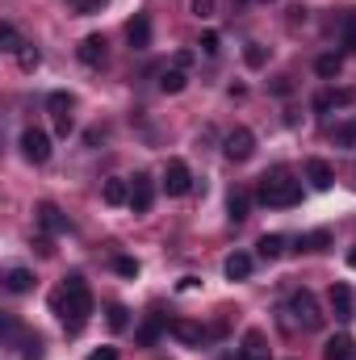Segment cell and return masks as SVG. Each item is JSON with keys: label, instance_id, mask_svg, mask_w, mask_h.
I'll use <instances>...</instances> for the list:
<instances>
[{"label": "cell", "instance_id": "7", "mask_svg": "<svg viewBox=\"0 0 356 360\" xmlns=\"http://www.w3.org/2000/svg\"><path fill=\"white\" fill-rule=\"evenodd\" d=\"M222 151H227V160L243 164V160H252V155H256V134L239 126V130H231V134H227V147H222Z\"/></svg>", "mask_w": 356, "mask_h": 360}, {"label": "cell", "instance_id": "16", "mask_svg": "<svg viewBox=\"0 0 356 360\" xmlns=\"http://www.w3.org/2000/svg\"><path fill=\"white\" fill-rule=\"evenodd\" d=\"M222 272H227L231 281H248V276H252V256H248V252H231L227 264H222Z\"/></svg>", "mask_w": 356, "mask_h": 360}, {"label": "cell", "instance_id": "36", "mask_svg": "<svg viewBox=\"0 0 356 360\" xmlns=\"http://www.w3.org/2000/svg\"><path fill=\"white\" fill-rule=\"evenodd\" d=\"M105 4H109V0H76L80 13H96V8H105Z\"/></svg>", "mask_w": 356, "mask_h": 360}, {"label": "cell", "instance_id": "19", "mask_svg": "<svg viewBox=\"0 0 356 360\" xmlns=\"http://www.w3.org/2000/svg\"><path fill=\"white\" fill-rule=\"evenodd\" d=\"M4 285H8V293H30V289H34V272L30 269H8Z\"/></svg>", "mask_w": 356, "mask_h": 360}, {"label": "cell", "instance_id": "6", "mask_svg": "<svg viewBox=\"0 0 356 360\" xmlns=\"http://www.w3.org/2000/svg\"><path fill=\"white\" fill-rule=\"evenodd\" d=\"M21 155L30 160V164H46L51 160V139H46V130H25L21 134Z\"/></svg>", "mask_w": 356, "mask_h": 360}, {"label": "cell", "instance_id": "30", "mask_svg": "<svg viewBox=\"0 0 356 360\" xmlns=\"http://www.w3.org/2000/svg\"><path fill=\"white\" fill-rule=\"evenodd\" d=\"M17 59H21V68H25V72H34V68L42 63V55H38V46H21V51H17Z\"/></svg>", "mask_w": 356, "mask_h": 360}, {"label": "cell", "instance_id": "17", "mask_svg": "<svg viewBox=\"0 0 356 360\" xmlns=\"http://www.w3.org/2000/svg\"><path fill=\"white\" fill-rule=\"evenodd\" d=\"M323 360H352V335H331L323 344Z\"/></svg>", "mask_w": 356, "mask_h": 360}, {"label": "cell", "instance_id": "33", "mask_svg": "<svg viewBox=\"0 0 356 360\" xmlns=\"http://www.w3.org/2000/svg\"><path fill=\"white\" fill-rule=\"evenodd\" d=\"M21 360H42V340H38V335H30V340H25V352H21Z\"/></svg>", "mask_w": 356, "mask_h": 360}, {"label": "cell", "instance_id": "27", "mask_svg": "<svg viewBox=\"0 0 356 360\" xmlns=\"http://www.w3.org/2000/svg\"><path fill=\"white\" fill-rule=\"evenodd\" d=\"M160 327H164V323H160V319H155V314H151V319H147V327H143V331H139V344H143V348H151V344H155V340H160Z\"/></svg>", "mask_w": 356, "mask_h": 360}, {"label": "cell", "instance_id": "2", "mask_svg": "<svg viewBox=\"0 0 356 360\" xmlns=\"http://www.w3.org/2000/svg\"><path fill=\"white\" fill-rule=\"evenodd\" d=\"M298 201H302V180H293L289 168H272L260 180V205H268V210H289Z\"/></svg>", "mask_w": 356, "mask_h": 360}, {"label": "cell", "instance_id": "9", "mask_svg": "<svg viewBox=\"0 0 356 360\" xmlns=\"http://www.w3.org/2000/svg\"><path fill=\"white\" fill-rule=\"evenodd\" d=\"M235 360H268V340H265V331H248L243 335V344L235 348Z\"/></svg>", "mask_w": 356, "mask_h": 360}, {"label": "cell", "instance_id": "15", "mask_svg": "<svg viewBox=\"0 0 356 360\" xmlns=\"http://www.w3.org/2000/svg\"><path fill=\"white\" fill-rule=\"evenodd\" d=\"M331 310H336V319H340V323L356 319V314H352V289H348V285H331Z\"/></svg>", "mask_w": 356, "mask_h": 360}, {"label": "cell", "instance_id": "35", "mask_svg": "<svg viewBox=\"0 0 356 360\" xmlns=\"http://www.w3.org/2000/svg\"><path fill=\"white\" fill-rule=\"evenodd\" d=\"M201 51H205V55H218V34H214V30L201 34Z\"/></svg>", "mask_w": 356, "mask_h": 360}, {"label": "cell", "instance_id": "24", "mask_svg": "<svg viewBox=\"0 0 356 360\" xmlns=\"http://www.w3.org/2000/svg\"><path fill=\"white\" fill-rule=\"evenodd\" d=\"M256 248H260V256H265V260H276V256L285 252V239H281V235H265Z\"/></svg>", "mask_w": 356, "mask_h": 360}, {"label": "cell", "instance_id": "4", "mask_svg": "<svg viewBox=\"0 0 356 360\" xmlns=\"http://www.w3.org/2000/svg\"><path fill=\"white\" fill-rule=\"evenodd\" d=\"M189 188H193L189 164H184V160H168V168H164V193H168V197H184Z\"/></svg>", "mask_w": 356, "mask_h": 360}, {"label": "cell", "instance_id": "38", "mask_svg": "<svg viewBox=\"0 0 356 360\" xmlns=\"http://www.w3.org/2000/svg\"><path fill=\"white\" fill-rule=\"evenodd\" d=\"M348 264H352V269H356V252H348Z\"/></svg>", "mask_w": 356, "mask_h": 360}, {"label": "cell", "instance_id": "5", "mask_svg": "<svg viewBox=\"0 0 356 360\" xmlns=\"http://www.w3.org/2000/svg\"><path fill=\"white\" fill-rule=\"evenodd\" d=\"M46 109L55 113V130H59V134H72V109H76V96H72V92H51V96H46Z\"/></svg>", "mask_w": 356, "mask_h": 360}, {"label": "cell", "instance_id": "23", "mask_svg": "<svg viewBox=\"0 0 356 360\" xmlns=\"http://www.w3.org/2000/svg\"><path fill=\"white\" fill-rule=\"evenodd\" d=\"M298 248H302V252H327V248H331V231H314V235H302V239H298Z\"/></svg>", "mask_w": 356, "mask_h": 360}, {"label": "cell", "instance_id": "8", "mask_svg": "<svg viewBox=\"0 0 356 360\" xmlns=\"http://www.w3.org/2000/svg\"><path fill=\"white\" fill-rule=\"evenodd\" d=\"M151 201H155V184H151V176H134L130 180V210H134V214H147Z\"/></svg>", "mask_w": 356, "mask_h": 360}, {"label": "cell", "instance_id": "26", "mask_svg": "<svg viewBox=\"0 0 356 360\" xmlns=\"http://www.w3.org/2000/svg\"><path fill=\"white\" fill-rule=\"evenodd\" d=\"M336 147H356V117L352 122H344V126H336Z\"/></svg>", "mask_w": 356, "mask_h": 360}, {"label": "cell", "instance_id": "13", "mask_svg": "<svg viewBox=\"0 0 356 360\" xmlns=\"http://www.w3.org/2000/svg\"><path fill=\"white\" fill-rule=\"evenodd\" d=\"M76 55H80V63H84V68H101V63H105V38H101V34H89V38L80 42V51H76Z\"/></svg>", "mask_w": 356, "mask_h": 360}, {"label": "cell", "instance_id": "25", "mask_svg": "<svg viewBox=\"0 0 356 360\" xmlns=\"http://www.w3.org/2000/svg\"><path fill=\"white\" fill-rule=\"evenodd\" d=\"M184 84H189V76H184L180 68L164 72V80H160V89H164V92H184Z\"/></svg>", "mask_w": 356, "mask_h": 360}, {"label": "cell", "instance_id": "40", "mask_svg": "<svg viewBox=\"0 0 356 360\" xmlns=\"http://www.w3.org/2000/svg\"><path fill=\"white\" fill-rule=\"evenodd\" d=\"M265 4H268V0H265Z\"/></svg>", "mask_w": 356, "mask_h": 360}, {"label": "cell", "instance_id": "12", "mask_svg": "<svg viewBox=\"0 0 356 360\" xmlns=\"http://www.w3.org/2000/svg\"><path fill=\"white\" fill-rule=\"evenodd\" d=\"M306 180H310V188L327 193V188L336 184V172H331V164H327V160H310V164H306Z\"/></svg>", "mask_w": 356, "mask_h": 360}, {"label": "cell", "instance_id": "22", "mask_svg": "<svg viewBox=\"0 0 356 360\" xmlns=\"http://www.w3.org/2000/svg\"><path fill=\"white\" fill-rule=\"evenodd\" d=\"M314 72H319L323 80H336V76L344 72V59H340V55H319V59H314Z\"/></svg>", "mask_w": 356, "mask_h": 360}, {"label": "cell", "instance_id": "31", "mask_svg": "<svg viewBox=\"0 0 356 360\" xmlns=\"http://www.w3.org/2000/svg\"><path fill=\"white\" fill-rule=\"evenodd\" d=\"M344 46H348V51H356V8L344 17Z\"/></svg>", "mask_w": 356, "mask_h": 360}, {"label": "cell", "instance_id": "3", "mask_svg": "<svg viewBox=\"0 0 356 360\" xmlns=\"http://www.w3.org/2000/svg\"><path fill=\"white\" fill-rule=\"evenodd\" d=\"M289 314H293L306 331H319V327H323V314H319V302H314L310 289H298V293L289 297Z\"/></svg>", "mask_w": 356, "mask_h": 360}, {"label": "cell", "instance_id": "32", "mask_svg": "<svg viewBox=\"0 0 356 360\" xmlns=\"http://www.w3.org/2000/svg\"><path fill=\"white\" fill-rule=\"evenodd\" d=\"M113 269L122 272V276H139V260H134V256H117Z\"/></svg>", "mask_w": 356, "mask_h": 360}, {"label": "cell", "instance_id": "29", "mask_svg": "<svg viewBox=\"0 0 356 360\" xmlns=\"http://www.w3.org/2000/svg\"><path fill=\"white\" fill-rule=\"evenodd\" d=\"M243 59H248V68H265L268 51L260 46V42H248V51H243Z\"/></svg>", "mask_w": 356, "mask_h": 360}, {"label": "cell", "instance_id": "34", "mask_svg": "<svg viewBox=\"0 0 356 360\" xmlns=\"http://www.w3.org/2000/svg\"><path fill=\"white\" fill-rule=\"evenodd\" d=\"M189 8H193V17H210L214 13V0H189Z\"/></svg>", "mask_w": 356, "mask_h": 360}, {"label": "cell", "instance_id": "39", "mask_svg": "<svg viewBox=\"0 0 356 360\" xmlns=\"http://www.w3.org/2000/svg\"><path fill=\"white\" fill-rule=\"evenodd\" d=\"M231 4H248V0H231Z\"/></svg>", "mask_w": 356, "mask_h": 360}, {"label": "cell", "instance_id": "21", "mask_svg": "<svg viewBox=\"0 0 356 360\" xmlns=\"http://www.w3.org/2000/svg\"><path fill=\"white\" fill-rule=\"evenodd\" d=\"M105 323H109V331H113V335H122V331L130 327V310H126L122 302H113V306L105 310Z\"/></svg>", "mask_w": 356, "mask_h": 360}, {"label": "cell", "instance_id": "18", "mask_svg": "<svg viewBox=\"0 0 356 360\" xmlns=\"http://www.w3.org/2000/svg\"><path fill=\"white\" fill-rule=\"evenodd\" d=\"M101 197H105V205H130V184L126 180H105Z\"/></svg>", "mask_w": 356, "mask_h": 360}, {"label": "cell", "instance_id": "37", "mask_svg": "<svg viewBox=\"0 0 356 360\" xmlns=\"http://www.w3.org/2000/svg\"><path fill=\"white\" fill-rule=\"evenodd\" d=\"M89 360H117V348H101V352H92Z\"/></svg>", "mask_w": 356, "mask_h": 360}, {"label": "cell", "instance_id": "28", "mask_svg": "<svg viewBox=\"0 0 356 360\" xmlns=\"http://www.w3.org/2000/svg\"><path fill=\"white\" fill-rule=\"evenodd\" d=\"M0 42H4V51H13V55H17V51H21V46H25V42H21V38H17V30H13V25H8V21H4V25H0Z\"/></svg>", "mask_w": 356, "mask_h": 360}, {"label": "cell", "instance_id": "10", "mask_svg": "<svg viewBox=\"0 0 356 360\" xmlns=\"http://www.w3.org/2000/svg\"><path fill=\"white\" fill-rule=\"evenodd\" d=\"M168 331L177 335L180 344H189V348H201V344H205V327H201V323H189V319H172V323H168Z\"/></svg>", "mask_w": 356, "mask_h": 360}, {"label": "cell", "instance_id": "14", "mask_svg": "<svg viewBox=\"0 0 356 360\" xmlns=\"http://www.w3.org/2000/svg\"><path fill=\"white\" fill-rule=\"evenodd\" d=\"M38 222H42V231L46 235H63L68 231V218L59 214V205H51V201H42L38 205Z\"/></svg>", "mask_w": 356, "mask_h": 360}, {"label": "cell", "instance_id": "1", "mask_svg": "<svg viewBox=\"0 0 356 360\" xmlns=\"http://www.w3.org/2000/svg\"><path fill=\"white\" fill-rule=\"evenodd\" d=\"M51 310L63 319L68 335H80L84 323L92 319V293H89V285H84V276H68V285L51 297Z\"/></svg>", "mask_w": 356, "mask_h": 360}, {"label": "cell", "instance_id": "11", "mask_svg": "<svg viewBox=\"0 0 356 360\" xmlns=\"http://www.w3.org/2000/svg\"><path fill=\"white\" fill-rule=\"evenodd\" d=\"M126 38H130L134 51H147V46H151V17H147V13H134L130 25H126Z\"/></svg>", "mask_w": 356, "mask_h": 360}, {"label": "cell", "instance_id": "20", "mask_svg": "<svg viewBox=\"0 0 356 360\" xmlns=\"http://www.w3.org/2000/svg\"><path fill=\"white\" fill-rule=\"evenodd\" d=\"M248 205H252V197H248L243 188H235V193L227 197V214H231V222H243V218H248Z\"/></svg>", "mask_w": 356, "mask_h": 360}]
</instances>
